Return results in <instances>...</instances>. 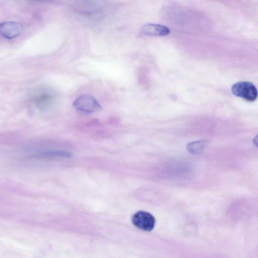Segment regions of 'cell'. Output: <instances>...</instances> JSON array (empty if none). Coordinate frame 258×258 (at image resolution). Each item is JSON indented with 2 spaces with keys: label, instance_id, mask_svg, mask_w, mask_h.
<instances>
[{
  "label": "cell",
  "instance_id": "cell-1",
  "mask_svg": "<svg viewBox=\"0 0 258 258\" xmlns=\"http://www.w3.org/2000/svg\"><path fill=\"white\" fill-rule=\"evenodd\" d=\"M232 93L246 101L252 102L257 97L256 87L249 82L241 81L235 83L231 87Z\"/></svg>",
  "mask_w": 258,
  "mask_h": 258
},
{
  "label": "cell",
  "instance_id": "cell-2",
  "mask_svg": "<svg viewBox=\"0 0 258 258\" xmlns=\"http://www.w3.org/2000/svg\"><path fill=\"white\" fill-rule=\"evenodd\" d=\"M73 105L78 111L86 113L99 111L102 109L98 101L93 96L87 94H84L77 98Z\"/></svg>",
  "mask_w": 258,
  "mask_h": 258
},
{
  "label": "cell",
  "instance_id": "cell-3",
  "mask_svg": "<svg viewBox=\"0 0 258 258\" xmlns=\"http://www.w3.org/2000/svg\"><path fill=\"white\" fill-rule=\"evenodd\" d=\"M132 220L136 227L145 231L152 230L156 222L154 217L151 213L144 211L136 212L133 216Z\"/></svg>",
  "mask_w": 258,
  "mask_h": 258
},
{
  "label": "cell",
  "instance_id": "cell-4",
  "mask_svg": "<svg viewBox=\"0 0 258 258\" xmlns=\"http://www.w3.org/2000/svg\"><path fill=\"white\" fill-rule=\"evenodd\" d=\"M21 25L16 22L7 21L0 24V35L7 39L17 37L21 32Z\"/></svg>",
  "mask_w": 258,
  "mask_h": 258
},
{
  "label": "cell",
  "instance_id": "cell-5",
  "mask_svg": "<svg viewBox=\"0 0 258 258\" xmlns=\"http://www.w3.org/2000/svg\"><path fill=\"white\" fill-rule=\"evenodd\" d=\"M139 32L144 35L161 36L168 35L170 33V30L164 25L148 23L142 26Z\"/></svg>",
  "mask_w": 258,
  "mask_h": 258
},
{
  "label": "cell",
  "instance_id": "cell-6",
  "mask_svg": "<svg viewBox=\"0 0 258 258\" xmlns=\"http://www.w3.org/2000/svg\"><path fill=\"white\" fill-rule=\"evenodd\" d=\"M71 154L66 151H42L34 155L37 158H50L58 157L70 156Z\"/></svg>",
  "mask_w": 258,
  "mask_h": 258
}]
</instances>
